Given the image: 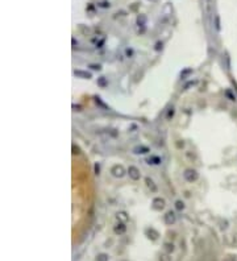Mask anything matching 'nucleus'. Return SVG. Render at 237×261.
Listing matches in <instances>:
<instances>
[{"label": "nucleus", "mask_w": 237, "mask_h": 261, "mask_svg": "<svg viewBox=\"0 0 237 261\" xmlns=\"http://www.w3.org/2000/svg\"><path fill=\"white\" fill-rule=\"evenodd\" d=\"M111 174L116 178H121V177L125 176V169L121 165H113L111 168Z\"/></svg>", "instance_id": "1"}, {"label": "nucleus", "mask_w": 237, "mask_h": 261, "mask_svg": "<svg viewBox=\"0 0 237 261\" xmlns=\"http://www.w3.org/2000/svg\"><path fill=\"white\" fill-rule=\"evenodd\" d=\"M128 174H129V178L133 181H138L141 178V173H140L138 168H136L135 165H131L128 168Z\"/></svg>", "instance_id": "2"}, {"label": "nucleus", "mask_w": 237, "mask_h": 261, "mask_svg": "<svg viewBox=\"0 0 237 261\" xmlns=\"http://www.w3.org/2000/svg\"><path fill=\"white\" fill-rule=\"evenodd\" d=\"M185 179L186 181H188V182H194V181H196L198 179V177H199V174H198V171L196 170H194V169H187L185 171Z\"/></svg>", "instance_id": "3"}, {"label": "nucleus", "mask_w": 237, "mask_h": 261, "mask_svg": "<svg viewBox=\"0 0 237 261\" xmlns=\"http://www.w3.org/2000/svg\"><path fill=\"white\" fill-rule=\"evenodd\" d=\"M163 220H165V223L167 224V226H171V224H174V223L176 222L175 212H174V211H167V212L165 214V216H163Z\"/></svg>", "instance_id": "4"}, {"label": "nucleus", "mask_w": 237, "mask_h": 261, "mask_svg": "<svg viewBox=\"0 0 237 261\" xmlns=\"http://www.w3.org/2000/svg\"><path fill=\"white\" fill-rule=\"evenodd\" d=\"M126 231V226L124 224V222H119L117 224H116L115 227H113V232L116 233V235H124Z\"/></svg>", "instance_id": "5"}, {"label": "nucleus", "mask_w": 237, "mask_h": 261, "mask_svg": "<svg viewBox=\"0 0 237 261\" xmlns=\"http://www.w3.org/2000/svg\"><path fill=\"white\" fill-rule=\"evenodd\" d=\"M153 207H154L156 210H162L163 207H165V200L159 197L154 198V199H153Z\"/></svg>", "instance_id": "6"}, {"label": "nucleus", "mask_w": 237, "mask_h": 261, "mask_svg": "<svg viewBox=\"0 0 237 261\" xmlns=\"http://www.w3.org/2000/svg\"><path fill=\"white\" fill-rule=\"evenodd\" d=\"M145 232H146V236H148L149 239H152V240H157L158 239V236H159L158 231H156L154 228H148Z\"/></svg>", "instance_id": "7"}, {"label": "nucleus", "mask_w": 237, "mask_h": 261, "mask_svg": "<svg viewBox=\"0 0 237 261\" xmlns=\"http://www.w3.org/2000/svg\"><path fill=\"white\" fill-rule=\"evenodd\" d=\"M148 152H150L148 147H137L133 149V153H136V154H146Z\"/></svg>", "instance_id": "8"}, {"label": "nucleus", "mask_w": 237, "mask_h": 261, "mask_svg": "<svg viewBox=\"0 0 237 261\" xmlns=\"http://www.w3.org/2000/svg\"><path fill=\"white\" fill-rule=\"evenodd\" d=\"M74 74L76 75V77H82L83 79H90L91 78V74L87 71H83V70H75Z\"/></svg>", "instance_id": "9"}, {"label": "nucleus", "mask_w": 237, "mask_h": 261, "mask_svg": "<svg viewBox=\"0 0 237 261\" xmlns=\"http://www.w3.org/2000/svg\"><path fill=\"white\" fill-rule=\"evenodd\" d=\"M161 162H162V160H161V158H159L158 156H152V157H150L149 160H148V164H149V165H159Z\"/></svg>", "instance_id": "10"}, {"label": "nucleus", "mask_w": 237, "mask_h": 261, "mask_svg": "<svg viewBox=\"0 0 237 261\" xmlns=\"http://www.w3.org/2000/svg\"><path fill=\"white\" fill-rule=\"evenodd\" d=\"M145 182H146V186H148L152 191H157V186L154 185V182H153V179H150L149 177H146L145 178Z\"/></svg>", "instance_id": "11"}, {"label": "nucleus", "mask_w": 237, "mask_h": 261, "mask_svg": "<svg viewBox=\"0 0 237 261\" xmlns=\"http://www.w3.org/2000/svg\"><path fill=\"white\" fill-rule=\"evenodd\" d=\"M163 249H165V252H167V253H171V252H174V244L173 243H165L163 244Z\"/></svg>", "instance_id": "12"}, {"label": "nucleus", "mask_w": 237, "mask_h": 261, "mask_svg": "<svg viewBox=\"0 0 237 261\" xmlns=\"http://www.w3.org/2000/svg\"><path fill=\"white\" fill-rule=\"evenodd\" d=\"M116 216H117L119 220H123V222H126V220H128V215H126L125 211H120V212L116 214Z\"/></svg>", "instance_id": "13"}, {"label": "nucleus", "mask_w": 237, "mask_h": 261, "mask_svg": "<svg viewBox=\"0 0 237 261\" xmlns=\"http://www.w3.org/2000/svg\"><path fill=\"white\" fill-rule=\"evenodd\" d=\"M109 260V256L107 253H99L96 256V261H108Z\"/></svg>", "instance_id": "14"}, {"label": "nucleus", "mask_w": 237, "mask_h": 261, "mask_svg": "<svg viewBox=\"0 0 237 261\" xmlns=\"http://www.w3.org/2000/svg\"><path fill=\"white\" fill-rule=\"evenodd\" d=\"M159 261H171V256H170V253H162L161 256H159Z\"/></svg>", "instance_id": "15"}, {"label": "nucleus", "mask_w": 237, "mask_h": 261, "mask_svg": "<svg viewBox=\"0 0 237 261\" xmlns=\"http://www.w3.org/2000/svg\"><path fill=\"white\" fill-rule=\"evenodd\" d=\"M175 209L178 211H182L183 209H185V203H183L182 200H176L175 202Z\"/></svg>", "instance_id": "16"}, {"label": "nucleus", "mask_w": 237, "mask_h": 261, "mask_svg": "<svg viewBox=\"0 0 237 261\" xmlns=\"http://www.w3.org/2000/svg\"><path fill=\"white\" fill-rule=\"evenodd\" d=\"M174 108H170L169 110V112H167V115H166V119H167V120H170V119H171L173 116H174Z\"/></svg>", "instance_id": "17"}, {"label": "nucleus", "mask_w": 237, "mask_h": 261, "mask_svg": "<svg viewBox=\"0 0 237 261\" xmlns=\"http://www.w3.org/2000/svg\"><path fill=\"white\" fill-rule=\"evenodd\" d=\"M90 67H91L92 70H100V69H102V66H100V65H90Z\"/></svg>", "instance_id": "18"}, {"label": "nucleus", "mask_w": 237, "mask_h": 261, "mask_svg": "<svg viewBox=\"0 0 237 261\" xmlns=\"http://www.w3.org/2000/svg\"><path fill=\"white\" fill-rule=\"evenodd\" d=\"M95 174H99V165H95Z\"/></svg>", "instance_id": "19"}, {"label": "nucleus", "mask_w": 237, "mask_h": 261, "mask_svg": "<svg viewBox=\"0 0 237 261\" xmlns=\"http://www.w3.org/2000/svg\"><path fill=\"white\" fill-rule=\"evenodd\" d=\"M126 54H128V55H132V54H133V52H132V50H129V49H126Z\"/></svg>", "instance_id": "20"}]
</instances>
